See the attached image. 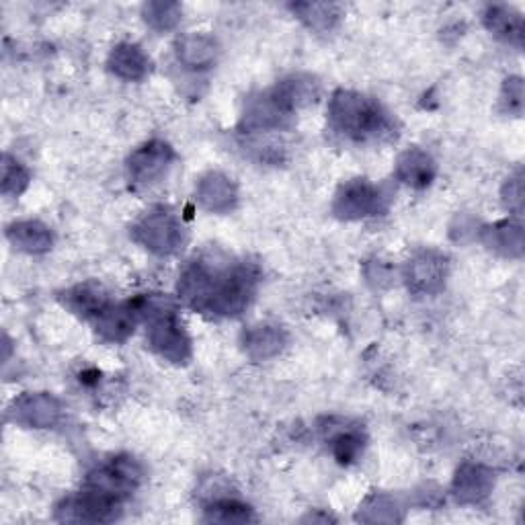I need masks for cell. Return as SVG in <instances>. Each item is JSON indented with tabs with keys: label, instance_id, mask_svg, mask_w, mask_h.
Here are the masks:
<instances>
[{
	"label": "cell",
	"instance_id": "cell-1",
	"mask_svg": "<svg viewBox=\"0 0 525 525\" xmlns=\"http://www.w3.org/2000/svg\"><path fill=\"white\" fill-rule=\"evenodd\" d=\"M257 281L259 273L251 263L197 259L179 277V296L197 312L236 316L251 304Z\"/></svg>",
	"mask_w": 525,
	"mask_h": 525
},
{
	"label": "cell",
	"instance_id": "cell-2",
	"mask_svg": "<svg viewBox=\"0 0 525 525\" xmlns=\"http://www.w3.org/2000/svg\"><path fill=\"white\" fill-rule=\"evenodd\" d=\"M329 124L339 136L357 142H384L396 136L390 113L374 99L353 91H337L329 103Z\"/></svg>",
	"mask_w": 525,
	"mask_h": 525
},
{
	"label": "cell",
	"instance_id": "cell-3",
	"mask_svg": "<svg viewBox=\"0 0 525 525\" xmlns=\"http://www.w3.org/2000/svg\"><path fill=\"white\" fill-rule=\"evenodd\" d=\"M138 304L140 316L146 322L148 345L167 361H187L191 357V341L181 325L175 304L165 296H142Z\"/></svg>",
	"mask_w": 525,
	"mask_h": 525
},
{
	"label": "cell",
	"instance_id": "cell-4",
	"mask_svg": "<svg viewBox=\"0 0 525 525\" xmlns=\"http://www.w3.org/2000/svg\"><path fill=\"white\" fill-rule=\"evenodd\" d=\"M132 234L142 247L156 255L175 253L185 240V228L169 208H154L146 212L132 228Z\"/></svg>",
	"mask_w": 525,
	"mask_h": 525
},
{
	"label": "cell",
	"instance_id": "cell-5",
	"mask_svg": "<svg viewBox=\"0 0 525 525\" xmlns=\"http://www.w3.org/2000/svg\"><path fill=\"white\" fill-rule=\"evenodd\" d=\"M142 480V468L134 458L119 456L87 476L85 487L95 489L107 497L124 501Z\"/></svg>",
	"mask_w": 525,
	"mask_h": 525
},
{
	"label": "cell",
	"instance_id": "cell-6",
	"mask_svg": "<svg viewBox=\"0 0 525 525\" xmlns=\"http://www.w3.org/2000/svg\"><path fill=\"white\" fill-rule=\"evenodd\" d=\"M386 195L366 179H353L345 183L333 204V212L343 220H361L376 216L384 210Z\"/></svg>",
	"mask_w": 525,
	"mask_h": 525
},
{
	"label": "cell",
	"instance_id": "cell-7",
	"mask_svg": "<svg viewBox=\"0 0 525 525\" xmlns=\"http://www.w3.org/2000/svg\"><path fill=\"white\" fill-rule=\"evenodd\" d=\"M121 511V501L107 497L95 489L85 487L80 493L66 497L58 507V517L62 521H87L101 523L113 521Z\"/></svg>",
	"mask_w": 525,
	"mask_h": 525
},
{
	"label": "cell",
	"instance_id": "cell-8",
	"mask_svg": "<svg viewBox=\"0 0 525 525\" xmlns=\"http://www.w3.org/2000/svg\"><path fill=\"white\" fill-rule=\"evenodd\" d=\"M175 160V152L169 144L152 140L138 148L128 160V173L134 185L150 187L167 175L171 163Z\"/></svg>",
	"mask_w": 525,
	"mask_h": 525
},
{
	"label": "cell",
	"instance_id": "cell-9",
	"mask_svg": "<svg viewBox=\"0 0 525 525\" xmlns=\"http://www.w3.org/2000/svg\"><path fill=\"white\" fill-rule=\"evenodd\" d=\"M11 419L29 429H48L60 419V402L44 392H27L19 396L11 407Z\"/></svg>",
	"mask_w": 525,
	"mask_h": 525
},
{
	"label": "cell",
	"instance_id": "cell-10",
	"mask_svg": "<svg viewBox=\"0 0 525 525\" xmlns=\"http://www.w3.org/2000/svg\"><path fill=\"white\" fill-rule=\"evenodd\" d=\"M140 316V304L138 298L124 302V304H107L95 318L93 325L95 331L101 335V339L109 343H124L136 329Z\"/></svg>",
	"mask_w": 525,
	"mask_h": 525
},
{
	"label": "cell",
	"instance_id": "cell-11",
	"mask_svg": "<svg viewBox=\"0 0 525 525\" xmlns=\"http://www.w3.org/2000/svg\"><path fill=\"white\" fill-rule=\"evenodd\" d=\"M407 281L415 292H439L443 288V281H446V257L433 251L417 255L407 267Z\"/></svg>",
	"mask_w": 525,
	"mask_h": 525
},
{
	"label": "cell",
	"instance_id": "cell-12",
	"mask_svg": "<svg viewBox=\"0 0 525 525\" xmlns=\"http://www.w3.org/2000/svg\"><path fill=\"white\" fill-rule=\"evenodd\" d=\"M107 66L117 78L130 80V83H140V80H144L152 70V62L148 54L136 44L115 46L109 54Z\"/></svg>",
	"mask_w": 525,
	"mask_h": 525
},
{
	"label": "cell",
	"instance_id": "cell-13",
	"mask_svg": "<svg viewBox=\"0 0 525 525\" xmlns=\"http://www.w3.org/2000/svg\"><path fill=\"white\" fill-rule=\"evenodd\" d=\"M197 201L208 212L226 214L236 206V187L226 175L210 173L197 185Z\"/></svg>",
	"mask_w": 525,
	"mask_h": 525
},
{
	"label": "cell",
	"instance_id": "cell-14",
	"mask_svg": "<svg viewBox=\"0 0 525 525\" xmlns=\"http://www.w3.org/2000/svg\"><path fill=\"white\" fill-rule=\"evenodd\" d=\"M218 44L212 35L187 33L177 42V58L185 68L204 70L216 62Z\"/></svg>",
	"mask_w": 525,
	"mask_h": 525
},
{
	"label": "cell",
	"instance_id": "cell-15",
	"mask_svg": "<svg viewBox=\"0 0 525 525\" xmlns=\"http://www.w3.org/2000/svg\"><path fill=\"white\" fill-rule=\"evenodd\" d=\"M493 472L480 464H464L454 480V493L462 503H478L493 489Z\"/></svg>",
	"mask_w": 525,
	"mask_h": 525
},
{
	"label": "cell",
	"instance_id": "cell-16",
	"mask_svg": "<svg viewBox=\"0 0 525 525\" xmlns=\"http://www.w3.org/2000/svg\"><path fill=\"white\" fill-rule=\"evenodd\" d=\"M396 177L402 183H407V185H411L415 189H423V187L431 185V181L435 177L433 158L427 152L419 150V148L407 150L405 154L398 158Z\"/></svg>",
	"mask_w": 525,
	"mask_h": 525
},
{
	"label": "cell",
	"instance_id": "cell-17",
	"mask_svg": "<svg viewBox=\"0 0 525 525\" xmlns=\"http://www.w3.org/2000/svg\"><path fill=\"white\" fill-rule=\"evenodd\" d=\"M7 238L13 242V245L19 251L37 255V253H46L52 249V232L48 226L35 220H25L9 226Z\"/></svg>",
	"mask_w": 525,
	"mask_h": 525
},
{
	"label": "cell",
	"instance_id": "cell-18",
	"mask_svg": "<svg viewBox=\"0 0 525 525\" xmlns=\"http://www.w3.org/2000/svg\"><path fill=\"white\" fill-rule=\"evenodd\" d=\"M484 25L507 44L521 46L523 42V19L511 7H489L484 13Z\"/></svg>",
	"mask_w": 525,
	"mask_h": 525
},
{
	"label": "cell",
	"instance_id": "cell-19",
	"mask_svg": "<svg viewBox=\"0 0 525 525\" xmlns=\"http://www.w3.org/2000/svg\"><path fill=\"white\" fill-rule=\"evenodd\" d=\"M64 304L80 314L85 318H95L107 304H109V298L107 294L103 292L101 286H95V284H83V286H76L72 288L70 292L64 294Z\"/></svg>",
	"mask_w": 525,
	"mask_h": 525
},
{
	"label": "cell",
	"instance_id": "cell-20",
	"mask_svg": "<svg viewBox=\"0 0 525 525\" xmlns=\"http://www.w3.org/2000/svg\"><path fill=\"white\" fill-rule=\"evenodd\" d=\"M286 343V335L279 327L259 325L245 335V349L253 359H269L277 355Z\"/></svg>",
	"mask_w": 525,
	"mask_h": 525
},
{
	"label": "cell",
	"instance_id": "cell-21",
	"mask_svg": "<svg viewBox=\"0 0 525 525\" xmlns=\"http://www.w3.org/2000/svg\"><path fill=\"white\" fill-rule=\"evenodd\" d=\"M292 11L294 15H298L300 21H304L312 31L318 33L331 31L341 19V7L329 3H300L292 5Z\"/></svg>",
	"mask_w": 525,
	"mask_h": 525
},
{
	"label": "cell",
	"instance_id": "cell-22",
	"mask_svg": "<svg viewBox=\"0 0 525 525\" xmlns=\"http://www.w3.org/2000/svg\"><path fill=\"white\" fill-rule=\"evenodd\" d=\"M484 245L503 255H521L523 232L521 226L511 222H501L489 230H484Z\"/></svg>",
	"mask_w": 525,
	"mask_h": 525
},
{
	"label": "cell",
	"instance_id": "cell-23",
	"mask_svg": "<svg viewBox=\"0 0 525 525\" xmlns=\"http://www.w3.org/2000/svg\"><path fill=\"white\" fill-rule=\"evenodd\" d=\"M144 21L156 31H171L179 25L183 9L177 3H148L142 9Z\"/></svg>",
	"mask_w": 525,
	"mask_h": 525
},
{
	"label": "cell",
	"instance_id": "cell-24",
	"mask_svg": "<svg viewBox=\"0 0 525 525\" xmlns=\"http://www.w3.org/2000/svg\"><path fill=\"white\" fill-rule=\"evenodd\" d=\"M31 175L11 154L3 158V193L7 197H19L29 187Z\"/></svg>",
	"mask_w": 525,
	"mask_h": 525
},
{
	"label": "cell",
	"instance_id": "cell-25",
	"mask_svg": "<svg viewBox=\"0 0 525 525\" xmlns=\"http://www.w3.org/2000/svg\"><path fill=\"white\" fill-rule=\"evenodd\" d=\"M333 454L341 464H351L363 450V437L355 429H343L333 437Z\"/></svg>",
	"mask_w": 525,
	"mask_h": 525
},
{
	"label": "cell",
	"instance_id": "cell-26",
	"mask_svg": "<svg viewBox=\"0 0 525 525\" xmlns=\"http://www.w3.org/2000/svg\"><path fill=\"white\" fill-rule=\"evenodd\" d=\"M208 519L210 521H222V523H236V521H249L253 519L251 509L247 505H242L232 499H218L214 501L208 509Z\"/></svg>",
	"mask_w": 525,
	"mask_h": 525
},
{
	"label": "cell",
	"instance_id": "cell-27",
	"mask_svg": "<svg viewBox=\"0 0 525 525\" xmlns=\"http://www.w3.org/2000/svg\"><path fill=\"white\" fill-rule=\"evenodd\" d=\"M503 103H507L509 111L521 113V109H523V85H521L519 78H511L505 83Z\"/></svg>",
	"mask_w": 525,
	"mask_h": 525
}]
</instances>
